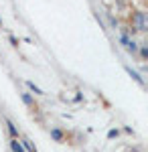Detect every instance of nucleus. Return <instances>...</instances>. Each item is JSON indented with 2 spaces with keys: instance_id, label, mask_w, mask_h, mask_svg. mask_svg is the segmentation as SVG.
I'll return each instance as SVG.
<instances>
[{
  "instance_id": "obj_1",
  "label": "nucleus",
  "mask_w": 148,
  "mask_h": 152,
  "mask_svg": "<svg viewBox=\"0 0 148 152\" xmlns=\"http://www.w3.org/2000/svg\"><path fill=\"white\" fill-rule=\"evenodd\" d=\"M118 41L122 43V47H124L128 53H132V55H134V53L138 51V43L134 41V39H130L128 35H120V37H118Z\"/></svg>"
},
{
  "instance_id": "obj_2",
  "label": "nucleus",
  "mask_w": 148,
  "mask_h": 152,
  "mask_svg": "<svg viewBox=\"0 0 148 152\" xmlns=\"http://www.w3.org/2000/svg\"><path fill=\"white\" fill-rule=\"evenodd\" d=\"M21 99L24 102V105H26V107H31L33 112H39V105L34 104V97H33V94H31V91H23V94H21Z\"/></svg>"
},
{
  "instance_id": "obj_3",
  "label": "nucleus",
  "mask_w": 148,
  "mask_h": 152,
  "mask_svg": "<svg viewBox=\"0 0 148 152\" xmlns=\"http://www.w3.org/2000/svg\"><path fill=\"white\" fill-rule=\"evenodd\" d=\"M4 124H6V128H8V134H10V138H18L21 134H18V128H16V124L12 122L10 118L4 116Z\"/></svg>"
},
{
  "instance_id": "obj_4",
  "label": "nucleus",
  "mask_w": 148,
  "mask_h": 152,
  "mask_svg": "<svg viewBox=\"0 0 148 152\" xmlns=\"http://www.w3.org/2000/svg\"><path fill=\"white\" fill-rule=\"evenodd\" d=\"M49 134H51V138H53L55 142H59V144L65 142V132H63L61 128H51V130H49Z\"/></svg>"
},
{
  "instance_id": "obj_5",
  "label": "nucleus",
  "mask_w": 148,
  "mask_h": 152,
  "mask_svg": "<svg viewBox=\"0 0 148 152\" xmlns=\"http://www.w3.org/2000/svg\"><path fill=\"white\" fill-rule=\"evenodd\" d=\"M134 18H136V23H138L136 28L144 33V31H146V14H144V12H136V16H134Z\"/></svg>"
},
{
  "instance_id": "obj_6",
  "label": "nucleus",
  "mask_w": 148,
  "mask_h": 152,
  "mask_svg": "<svg viewBox=\"0 0 148 152\" xmlns=\"http://www.w3.org/2000/svg\"><path fill=\"white\" fill-rule=\"evenodd\" d=\"M24 85H26V87H29V91H33L34 95H47L45 91H43V89H41V87H39L34 81H31V79H26V81H24Z\"/></svg>"
},
{
  "instance_id": "obj_7",
  "label": "nucleus",
  "mask_w": 148,
  "mask_h": 152,
  "mask_svg": "<svg viewBox=\"0 0 148 152\" xmlns=\"http://www.w3.org/2000/svg\"><path fill=\"white\" fill-rule=\"evenodd\" d=\"M18 142H21V146H23V148H24V152H39V150H37V148H34V144H33V142H31V140H29L26 136H23V138H21V140H18Z\"/></svg>"
},
{
  "instance_id": "obj_8",
  "label": "nucleus",
  "mask_w": 148,
  "mask_h": 152,
  "mask_svg": "<svg viewBox=\"0 0 148 152\" xmlns=\"http://www.w3.org/2000/svg\"><path fill=\"white\" fill-rule=\"evenodd\" d=\"M126 71H128V75H130V77H132L138 85H142V87H144V79H142V75H140L138 71H134L132 67H126Z\"/></svg>"
},
{
  "instance_id": "obj_9",
  "label": "nucleus",
  "mask_w": 148,
  "mask_h": 152,
  "mask_svg": "<svg viewBox=\"0 0 148 152\" xmlns=\"http://www.w3.org/2000/svg\"><path fill=\"white\" fill-rule=\"evenodd\" d=\"M8 146H10V150H12V152H24V148L21 146L18 138H10V140H8Z\"/></svg>"
},
{
  "instance_id": "obj_10",
  "label": "nucleus",
  "mask_w": 148,
  "mask_h": 152,
  "mask_svg": "<svg viewBox=\"0 0 148 152\" xmlns=\"http://www.w3.org/2000/svg\"><path fill=\"white\" fill-rule=\"evenodd\" d=\"M138 51H140V57H142V59L148 57V47L144 45V43H140V45H138Z\"/></svg>"
},
{
  "instance_id": "obj_11",
  "label": "nucleus",
  "mask_w": 148,
  "mask_h": 152,
  "mask_svg": "<svg viewBox=\"0 0 148 152\" xmlns=\"http://www.w3.org/2000/svg\"><path fill=\"white\" fill-rule=\"evenodd\" d=\"M118 136H120V130L118 128H112L110 132H108V138H110V140H114V138H118Z\"/></svg>"
},
{
  "instance_id": "obj_12",
  "label": "nucleus",
  "mask_w": 148,
  "mask_h": 152,
  "mask_svg": "<svg viewBox=\"0 0 148 152\" xmlns=\"http://www.w3.org/2000/svg\"><path fill=\"white\" fill-rule=\"evenodd\" d=\"M8 41H10V45H12V47H18V39H16L14 35H8Z\"/></svg>"
},
{
  "instance_id": "obj_13",
  "label": "nucleus",
  "mask_w": 148,
  "mask_h": 152,
  "mask_svg": "<svg viewBox=\"0 0 148 152\" xmlns=\"http://www.w3.org/2000/svg\"><path fill=\"white\" fill-rule=\"evenodd\" d=\"M83 99V95H81V91H77V95H75V102H81Z\"/></svg>"
},
{
  "instance_id": "obj_14",
  "label": "nucleus",
  "mask_w": 148,
  "mask_h": 152,
  "mask_svg": "<svg viewBox=\"0 0 148 152\" xmlns=\"http://www.w3.org/2000/svg\"><path fill=\"white\" fill-rule=\"evenodd\" d=\"M0 28H4V24H2V18H0Z\"/></svg>"
}]
</instances>
